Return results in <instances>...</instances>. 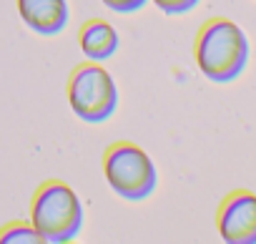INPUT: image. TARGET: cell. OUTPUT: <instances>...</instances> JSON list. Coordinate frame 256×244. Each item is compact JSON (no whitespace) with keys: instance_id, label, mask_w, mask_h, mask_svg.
Masks as SVG:
<instances>
[{"instance_id":"cell-10","label":"cell","mask_w":256,"mask_h":244,"mask_svg":"<svg viewBox=\"0 0 256 244\" xmlns=\"http://www.w3.org/2000/svg\"><path fill=\"white\" fill-rule=\"evenodd\" d=\"M18 234H13V231H8V234H3V241H16V239H30V241H40V234L38 231H33V234H26L28 229H16Z\"/></svg>"},{"instance_id":"cell-9","label":"cell","mask_w":256,"mask_h":244,"mask_svg":"<svg viewBox=\"0 0 256 244\" xmlns=\"http://www.w3.org/2000/svg\"><path fill=\"white\" fill-rule=\"evenodd\" d=\"M146 3H148V0H103V6L116 11V13H136Z\"/></svg>"},{"instance_id":"cell-5","label":"cell","mask_w":256,"mask_h":244,"mask_svg":"<svg viewBox=\"0 0 256 244\" xmlns=\"http://www.w3.org/2000/svg\"><path fill=\"white\" fill-rule=\"evenodd\" d=\"M218 231L228 244H256V194H231L218 211Z\"/></svg>"},{"instance_id":"cell-6","label":"cell","mask_w":256,"mask_h":244,"mask_svg":"<svg viewBox=\"0 0 256 244\" xmlns=\"http://www.w3.org/2000/svg\"><path fill=\"white\" fill-rule=\"evenodd\" d=\"M18 13L26 26L40 36H56L68 23L66 0H18Z\"/></svg>"},{"instance_id":"cell-2","label":"cell","mask_w":256,"mask_h":244,"mask_svg":"<svg viewBox=\"0 0 256 244\" xmlns=\"http://www.w3.org/2000/svg\"><path fill=\"white\" fill-rule=\"evenodd\" d=\"M33 226L43 241H70L83 226V206L76 191L66 184H48L33 204Z\"/></svg>"},{"instance_id":"cell-1","label":"cell","mask_w":256,"mask_h":244,"mask_svg":"<svg viewBox=\"0 0 256 244\" xmlns=\"http://www.w3.org/2000/svg\"><path fill=\"white\" fill-rule=\"evenodd\" d=\"M196 63L201 73L216 83H228L241 76L248 63V41L231 21H211L196 43Z\"/></svg>"},{"instance_id":"cell-8","label":"cell","mask_w":256,"mask_h":244,"mask_svg":"<svg viewBox=\"0 0 256 244\" xmlns=\"http://www.w3.org/2000/svg\"><path fill=\"white\" fill-rule=\"evenodd\" d=\"M158 6V11L168 13V16H178V13H188L191 8L198 6V0H154Z\"/></svg>"},{"instance_id":"cell-3","label":"cell","mask_w":256,"mask_h":244,"mask_svg":"<svg viewBox=\"0 0 256 244\" xmlns=\"http://www.w3.org/2000/svg\"><path fill=\"white\" fill-rule=\"evenodd\" d=\"M106 179L116 194L123 199H146L158 181L156 166L148 159V154L131 144H118L106 154Z\"/></svg>"},{"instance_id":"cell-7","label":"cell","mask_w":256,"mask_h":244,"mask_svg":"<svg viewBox=\"0 0 256 244\" xmlns=\"http://www.w3.org/2000/svg\"><path fill=\"white\" fill-rule=\"evenodd\" d=\"M80 48L90 61H106L118 51V33L106 21H93L83 28Z\"/></svg>"},{"instance_id":"cell-4","label":"cell","mask_w":256,"mask_h":244,"mask_svg":"<svg viewBox=\"0 0 256 244\" xmlns=\"http://www.w3.org/2000/svg\"><path fill=\"white\" fill-rule=\"evenodd\" d=\"M68 98L78 118L88 124H100L113 116L118 106V88L108 71L98 66H83L70 78Z\"/></svg>"}]
</instances>
